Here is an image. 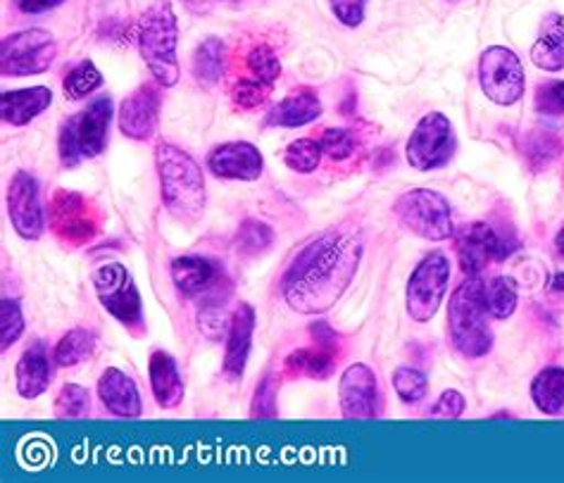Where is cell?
I'll return each mask as SVG.
<instances>
[{
  "label": "cell",
  "instance_id": "ac0fdd59",
  "mask_svg": "<svg viewBox=\"0 0 564 483\" xmlns=\"http://www.w3.org/2000/svg\"><path fill=\"white\" fill-rule=\"evenodd\" d=\"M313 336L317 339V348H301L293 350L286 358V372L293 376H310V378H326L332 374L338 350H336V336L329 331V327L313 325Z\"/></svg>",
  "mask_w": 564,
  "mask_h": 483
},
{
  "label": "cell",
  "instance_id": "836d02e7",
  "mask_svg": "<svg viewBox=\"0 0 564 483\" xmlns=\"http://www.w3.org/2000/svg\"><path fill=\"white\" fill-rule=\"evenodd\" d=\"M91 395L79 384H65L55 395L53 413L57 419H79L88 413Z\"/></svg>",
  "mask_w": 564,
  "mask_h": 483
},
{
  "label": "cell",
  "instance_id": "ee69618b",
  "mask_svg": "<svg viewBox=\"0 0 564 483\" xmlns=\"http://www.w3.org/2000/svg\"><path fill=\"white\" fill-rule=\"evenodd\" d=\"M465 395L457 393V391H443L441 398L436 400L434 409H432V417L436 419H457L459 415L465 413Z\"/></svg>",
  "mask_w": 564,
  "mask_h": 483
},
{
  "label": "cell",
  "instance_id": "603a6c76",
  "mask_svg": "<svg viewBox=\"0 0 564 483\" xmlns=\"http://www.w3.org/2000/svg\"><path fill=\"white\" fill-rule=\"evenodd\" d=\"M14 382H18V393L26 400H34L48 391L51 360L46 355V348L36 343L24 350L18 370H14Z\"/></svg>",
  "mask_w": 564,
  "mask_h": 483
},
{
  "label": "cell",
  "instance_id": "1f68e13d",
  "mask_svg": "<svg viewBox=\"0 0 564 483\" xmlns=\"http://www.w3.org/2000/svg\"><path fill=\"white\" fill-rule=\"evenodd\" d=\"M231 315H227V296H210L207 300H203L200 312H198V325L200 331L207 336V339H219L225 329H229Z\"/></svg>",
  "mask_w": 564,
  "mask_h": 483
},
{
  "label": "cell",
  "instance_id": "277c9868",
  "mask_svg": "<svg viewBox=\"0 0 564 483\" xmlns=\"http://www.w3.org/2000/svg\"><path fill=\"white\" fill-rule=\"evenodd\" d=\"M176 39H180V26H176L172 6L167 0H155L141 14L137 43L153 79L165 89H172L182 77L180 61H176Z\"/></svg>",
  "mask_w": 564,
  "mask_h": 483
},
{
  "label": "cell",
  "instance_id": "7a4b0ae2",
  "mask_svg": "<svg viewBox=\"0 0 564 483\" xmlns=\"http://www.w3.org/2000/svg\"><path fill=\"white\" fill-rule=\"evenodd\" d=\"M155 165L165 208L184 224L200 219L205 210V179L196 160L172 143H160Z\"/></svg>",
  "mask_w": 564,
  "mask_h": 483
},
{
  "label": "cell",
  "instance_id": "f35d334b",
  "mask_svg": "<svg viewBox=\"0 0 564 483\" xmlns=\"http://www.w3.org/2000/svg\"><path fill=\"white\" fill-rule=\"evenodd\" d=\"M272 86L274 84H267V81H260V79H241V81L234 84L231 98L239 108L252 110V108H258L260 102H264L267 96L272 94Z\"/></svg>",
  "mask_w": 564,
  "mask_h": 483
},
{
  "label": "cell",
  "instance_id": "d4e9b609",
  "mask_svg": "<svg viewBox=\"0 0 564 483\" xmlns=\"http://www.w3.org/2000/svg\"><path fill=\"white\" fill-rule=\"evenodd\" d=\"M322 114V100L317 98L315 91L301 89L284 100H279L276 106L267 114V124L270 127H305L310 122H315Z\"/></svg>",
  "mask_w": 564,
  "mask_h": 483
},
{
  "label": "cell",
  "instance_id": "ba28073f",
  "mask_svg": "<svg viewBox=\"0 0 564 483\" xmlns=\"http://www.w3.org/2000/svg\"><path fill=\"white\" fill-rule=\"evenodd\" d=\"M57 55L55 39L46 29H24L0 43V69L6 77H32L51 69Z\"/></svg>",
  "mask_w": 564,
  "mask_h": 483
},
{
  "label": "cell",
  "instance_id": "52a82bcc",
  "mask_svg": "<svg viewBox=\"0 0 564 483\" xmlns=\"http://www.w3.org/2000/svg\"><path fill=\"white\" fill-rule=\"evenodd\" d=\"M94 286L100 305L122 325L133 331H143V303L133 284V276L120 262H106L94 274Z\"/></svg>",
  "mask_w": 564,
  "mask_h": 483
},
{
  "label": "cell",
  "instance_id": "7402d4cb",
  "mask_svg": "<svg viewBox=\"0 0 564 483\" xmlns=\"http://www.w3.org/2000/svg\"><path fill=\"white\" fill-rule=\"evenodd\" d=\"M148 376H151V391L160 407L172 409L184 400V378L174 358L165 350H155L148 360Z\"/></svg>",
  "mask_w": 564,
  "mask_h": 483
},
{
  "label": "cell",
  "instance_id": "f6af8a7d",
  "mask_svg": "<svg viewBox=\"0 0 564 483\" xmlns=\"http://www.w3.org/2000/svg\"><path fill=\"white\" fill-rule=\"evenodd\" d=\"M336 20L346 26H360L365 22L367 0H329Z\"/></svg>",
  "mask_w": 564,
  "mask_h": 483
},
{
  "label": "cell",
  "instance_id": "7bdbcfd3",
  "mask_svg": "<svg viewBox=\"0 0 564 483\" xmlns=\"http://www.w3.org/2000/svg\"><path fill=\"white\" fill-rule=\"evenodd\" d=\"M560 153V143L553 139V134H545V131H536V134L531 136V149L527 151L529 160H541L539 167L551 165L553 160Z\"/></svg>",
  "mask_w": 564,
  "mask_h": 483
},
{
  "label": "cell",
  "instance_id": "30bf717a",
  "mask_svg": "<svg viewBox=\"0 0 564 483\" xmlns=\"http://www.w3.org/2000/svg\"><path fill=\"white\" fill-rule=\"evenodd\" d=\"M408 163L420 172L448 165L455 155V129L443 112H429L414 127L408 141Z\"/></svg>",
  "mask_w": 564,
  "mask_h": 483
},
{
  "label": "cell",
  "instance_id": "b9f144b4",
  "mask_svg": "<svg viewBox=\"0 0 564 483\" xmlns=\"http://www.w3.org/2000/svg\"><path fill=\"white\" fill-rule=\"evenodd\" d=\"M274 400H276V384L272 382V376H267L264 382L258 386L256 398H252V417H256V419L258 417L260 419L274 417L276 415Z\"/></svg>",
  "mask_w": 564,
  "mask_h": 483
},
{
  "label": "cell",
  "instance_id": "d590c367",
  "mask_svg": "<svg viewBox=\"0 0 564 483\" xmlns=\"http://www.w3.org/2000/svg\"><path fill=\"white\" fill-rule=\"evenodd\" d=\"M393 388L398 398L408 405H417L426 398L429 393V378L414 367H398L393 372Z\"/></svg>",
  "mask_w": 564,
  "mask_h": 483
},
{
  "label": "cell",
  "instance_id": "bcb514c9",
  "mask_svg": "<svg viewBox=\"0 0 564 483\" xmlns=\"http://www.w3.org/2000/svg\"><path fill=\"white\" fill-rule=\"evenodd\" d=\"M12 3L24 14H41V12L55 10L57 6H63L65 0H12Z\"/></svg>",
  "mask_w": 564,
  "mask_h": 483
},
{
  "label": "cell",
  "instance_id": "6da1fadb",
  "mask_svg": "<svg viewBox=\"0 0 564 483\" xmlns=\"http://www.w3.org/2000/svg\"><path fill=\"white\" fill-rule=\"evenodd\" d=\"M362 239L352 229L326 231L293 260L284 298L301 315H322L340 300L360 267Z\"/></svg>",
  "mask_w": 564,
  "mask_h": 483
},
{
  "label": "cell",
  "instance_id": "681fc988",
  "mask_svg": "<svg viewBox=\"0 0 564 483\" xmlns=\"http://www.w3.org/2000/svg\"><path fill=\"white\" fill-rule=\"evenodd\" d=\"M553 288L564 293V274H557V276H555V279H553Z\"/></svg>",
  "mask_w": 564,
  "mask_h": 483
},
{
  "label": "cell",
  "instance_id": "e0dca14e",
  "mask_svg": "<svg viewBox=\"0 0 564 483\" xmlns=\"http://www.w3.org/2000/svg\"><path fill=\"white\" fill-rule=\"evenodd\" d=\"M207 167L219 179L236 182H256L262 177V155L256 145L248 141L221 143L207 157Z\"/></svg>",
  "mask_w": 564,
  "mask_h": 483
},
{
  "label": "cell",
  "instance_id": "d6986e66",
  "mask_svg": "<svg viewBox=\"0 0 564 483\" xmlns=\"http://www.w3.org/2000/svg\"><path fill=\"white\" fill-rule=\"evenodd\" d=\"M227 353H225V374L231 378H241L248 364L252 333H256V310L250 303H241L231 312L227 329Z\"/></svg>",
  "mask_w": 564,
  "mask_h": 483
},
{
  "label": "cell",
  "instance_id": "4fadbf2b",
  "mask_svg": "<svg viewBox=\"0 0 564 483\" xmlns=\"http://www.w3.org/2000/svg\"><path fill=\"white\" fill-rule=\"evenodd\" d=\"M455 248L459 265H463L465 274L469 276H479V272H484L491 262L505 260L510 255L505 241L484 222H474L459 229L455 233Z\"/></svg>",
  "mask_w": 564,
  "mask_h": 483
},
{
  "label": "cell",
  "instance_id": "cb8c5ba5",
  "mask_svg": "<svg viewBox=\"0 0 564 483\" xmlns=\"http://www.w3.org/2000/svg\"><path fill=\"white\" fill-rule=\"evenodd\" d=\"M172 282L184 298H196L217 284V270L210 260L184 255L172 262Z\"/></svg>",
  "mask_w": 564,
  "mask_h": 483
},
{
  "label": "cell",
  "instance_id": "7dc6e473",
  "mask_svg": "<svg viewBox=\"0 0 564 483\" xmlns=\"http://www.w3.org/2000/svg\"><path fill=\"white\" fill-rule=\"evenodd\" d=\"M182 3H184L191 12H196V14H207V12H210V10L215 8L217 0H182Z\"/></svg>",
  "mask_w": 564,
  "mask_h": 483
},
{
  "label": "cell",
  "instance_id": "74e56055",
  "mask_svg": "<svg viewBox=\"0 0 564 483\" xmlns=\"http://www.w3.org/2000/svg\"><path fill=\"white\" fill-rule=\"evenodd\" d=\"M24 333V315H22V307L20 300L14 298H6L0 303V348L6 350L20 341V336Z\"/></svg>",
  "mask_w": 564,
  "mask_h": 483
},
{
  "label": "cell",
  "instance_id": "44dd1931",
  "mask_svg": "<svg viewBox=\"0 0 564 483\" xmlns=\"http://www.w3.org/2000/svg\"><path fill=\"white\" fill-rule=\"evenodd\" d=\"M53 102V91L46 86H32V89H18V91H6L0 96V114H3V122L12 127H24L41 112H46Z\"/></svg>",
  "mask_w": 564,
  "mask_h": 483
},
{
  "label": "cell",
  "instance_id": "7c38bea8",
  "mask_svg": "<svg viewBox=\"0 0 564 483\" xmlns=\"http://www.w3.org/2000/svg\"><path fill=\"white\" fill-rule=\"evenodd\" d=\"M51 231L65 245L79 248L98 237L100 219L82 194L61 188L51 200Z\"/></svg>",
  "mask_w": 564,
  "mask_h": 483
},
{
  "label": "cell",
  "instance_id": "3957f363",
  "mask_svg": "<svg viewBox=\"0 0 564 483\" xmlns=\"http://www.w3.org/2000/svg\"><path fill=\"white\" fill-rule=\"evenodd\" d=\"M488 315L491 312H488L486 303V282L479 276H469L467 282L455 288L448 307L451 339L459 355L477 360L494 348Z\"/></svg>",
  "mask_w": 564,
  "mask_h": 483
},
{
  "label": "cell",
  "instance_id": "d6a6232c",
  "mask_svg": "<svg viewBox=\"0 0 564 483\" xmlns=\"http://www.w3.org/2000/svg\"><path fill=\"white\" fill-rule=\"evenodd\" d=\"M322 155H324V149L322 143L315 141V139H299L293 141L286 153H284V163L299 174H310L315 172L322 163Z\"/></svg>",
  "mask_w": 564,
  "mask_h": 483
},
{
  "label": "cell",
  "instance_id": "f546056e",
  "mask_svg": "<svg viewBox=\"0 0 564 483\" xmlns=\"http://www.w3.org/2000/svg\"><path fill=\"white\" fill-rule=\"evenodd\" d=\"M517 284L510 276H496L486 284V303H488V312L496 319H508L517 310Z\"/></svg>",
  "mask_w": 564,
  "mask_h": 483
},
{
  "label": "cell",
  "instance_id": "9a60e30c",
  "mask_svg": "<svg viewBox=\"0 0 564 483\" xmlns=\"http://www.w3.org/2000/svg\"><path fill=\"white\" fill-rule=\"evenodd\" d=\"M377 374L358 362L340 374L338 382V403L344 419L367 421L377 417Z\"/></svg>",
  "mask_w": 564,
  "mask_h": 483
},
{
  "label": "cell",
  "instance_id": "5b68a950",
  "mask_svg": "<svg viewBox=\"0 0 564 483\" xmlns=\"http://www.w3.org/2000/svg\"><path fill=\"white\" fill-rule=\"evenodd\" d=\"M112 122V100L108 96L94 98L88 106L72 114L61 129V163L65 167H77L84 160L98 157L108 145Z\"/></svg>",
  "mask_w": 564,
  "mask_h": 483
},
{
  "label": "cell",
  "instance_id": "8fae6325",
  "mask_svg": "<svg viewBox=\"0 0 564 483\" xmlns=\"http://www.w3.org/2000/svg\"><path fill=\"white\" fill-rule=\"evenodd\" d=\"M479 84L496 106H514L524 96V67L519 55L505 46L486 48L479 61Z\"/></svg>",
  "mask_w": 564,
  "mask_h": 483
},
{
  "label": "cell",
  "instance_id": "2e32d148",
  "mask_svg": "<svg viewBox=\"0 0 564 483\" xmlns=\"http://www.w3.org/2000/svg\"><path fill=\"white\" fill-rule=\"evenodd\" d=\"M120 129L133 141H148L158 129L160 120V89L153 84H143L131 91L120 106Z\"/></svg>",
  "mask_w": 564,
  "mask_h": 483
},
{
  "label": "cell",
  "instance_id": "ab89813d",
  "mask_svg": "<svg viewBox=\"0 0 564 483\" xmlns=\"http://www.w3.org/2000/svg\"><path fill=\"white\" fill-rule=\"evenodd\" d=\"M319 143L332 160H346L355 151V136L348 129H326Z\"/></svg>",
  "mask_w": 564,
  "mask_h": 483
},
{
  "label": "cell",
  "instance_id": "60d3db41",
  "mask_svg": "<svg viewBox=\"0 0 564 483\" xmlns=\"http://www.w3.org/2000/svg\"><path fill=\"white\" fill-rule=\"evenodd\" d=\"M536 110L545 117H564V81L541 86L536 94Z\"/></svg>",
  "mask_w": 564,
  "mask_h": 483
},
{
  "label": "cell",
  "instance_id": "9c48e42d",
  "mask_svg": "<svg viewBox=\"0 0 564 483\" xmlns=\"http://www.w3.org/2000/svg\"><path fill=\"white\" fill-rule=\"evenodd\" d=\"M451 282V260L441 251L429 253L414 267L408 282V315L414 321H432L445 298Z\"/></svg>",
  "mask_w": 564,
  "mask_h": 483
},
{
  "label": "cell",
  "instance_id": "8992f818",
  "mask_svg": "<svg viewBox=\"0 0 564 483\" xmlns=\"http://www.w3.org/2000/svg\"><path fill=\"white\" fill-rule=\"evenodd\" d=\"M393 212L400 224L420 239L445 241L455 237L451 202L432 188H412L403 194L395 200Z\"/></svg>",
  "mask_w": 564,
  "mask_h": 483
},
{
  "label": "cell",
  "instance_id": "ffe728a7",
  "mask_svg": "<svg viewBox=\"0 0 564 483\" xmlns=\"http://www.w3.org/2000/svg\"><path fill=\"white\" fill-rule=\"evenodd\" d=\"M98 395H100V403L117 417H127V419L139 417L143 409L137 384H133L131 378L117 367H108L100 374Z\"/></svg>",
  "mask_w": 564,
  "mask_h": 483
},
{
  "label": "cell",
  "instance_id": "c3c4849f",
  "mask_svg": "<svg viewBox=\"0 0 564 483\" xmlns=\"http://www.w3.org/2000/svg\"><path fill=\"white\" fill-rule=\"evenodd\" d=\"M555 248H557L560 257H564V224H562V229L557 231V237H555Z\"/></svg>",
  "mask_w": 564,
  "mask_h": 483
},
{
  "label": "cell",
  "instance_id": "e575fe53",
  "mask_svg": "<svg viewBox=\"0 0 564 483\" xmlns=\"http://www.w3.org/2000/svg\"><path fill=\"white\" fill-rule=\"evenodd\" d=\"M234 243H236V248H239V253L258 255L274 243V231L264 222H258V219H246L239 233H236Z\"/></svg>",
  "mask_w": 564,
  "mask_h": 483
},
{
  "label": "cell",
  "instance_id": "f1b7e54d",
  "mask_svg": "<svg viewBox=\"0 0 564 483\" xmlns=\"http://www.w3.org/2000/svg\"><path fill=\"white\" fill-rule=\"evenodd\" d=\"M96 348V336L88 329H72L67 331L61 343L55 345L53 360L57 367H77L79 362H84L86 358H91Z\"/></svg>",
  "mask_w": 564,
  "mask_h": 483
},
{
  "label": "cell",
  "instance_id": "f907efd6",
  "mask_svg": "<svg viewBox=\"0 0 564 483\" xmlns=\"http://www.w3.org/2000/svg\"><path fill=\"white\" fill-rule=\"evenodd\" d=\"M227 3H241V0H227Z\"/></svg>",
  "mask_w": 564,
  "mask_h": 483
},
{
  "label": "cell",
  "instance_id": "8d00e7d4",
  "mask_svg": "<svg viewBox=\"0 0 564 483\" xmlns=\"http://www.w3.org/2000/svg\"><path fill=\"white\" fill-rule=\"evenodd\" d=\"M246 67L252 75V79H260L267 84H274L281 75L279 57L270 46H267V43H258V46L250 48V53L246 55Z\"/></svg>",
  "mask_w": 564,
  "mask_h": 483
},
{
  "label": "cell",
  "instance_id": "484cf974",
  "mask_svg": "<svg viewBox=\"0 0 564 483\" xmlns=\"http://www.w3.org/2000/svg\"><path fill=\"white\" fill-rule=\"evenodd\" d=\"M531 63L543 72L564 69V14L551 12L531 48Z\"/></svg>",
  "mask_w": 564,
  "mask_h": 483
},
{
  "label": "cell",
  "instance_id": "4dcf8cb0",
  "mask_svg": "<svg viewBox=\"0 0 564 483\" xmlns=\"http://www.w3.org/2000/svg\"><path fill=\"white\" fill-rule=\"evenodd\" d=\"M102 86V75L98 67L91 61H82L77 67L67 72V77L63 81L65 96L69 100H82L86 96H91Z\"/></svg>",
  "mask_w": 564,
  "mask_h": 483
},
{
  "label": "cell",
  "instance_id": "5bb4252c",
  "mask_svg": "<svg viewBox=\"0 0 564 483\" xmlns=\"http://www.w3.org/2000/svg\"><path fill=\"white\" fill-rule=\"evenodd\" d=\"M8 212L14 231L26 241L41 239L46 219H43L39 184L26 172H18L8 188Z\"/></svg>",
  "mask_w": 564,
  "mask_h": 483
},
{
  "label": "cell",
  "instance_id": "83f0119b",
  "mask_svg": "<svg viewBox=\"0 0 564 483\" xmlns=\"http://www.w3.org/2000/svg\"><path fill=\"white\" fill-rule=\"evenodd\" d=\"M221 72H225V43L217 36L205 39L193 57V75L200 86L210 89L221 79Z\"/></svg>",
  "mask_w": 564,
  "mask_h": 483
},
{
  "label": "cell",
  "instance_id": "4316f807",
  "mask_svg": "<svg viewBox=\"0 0 564 483\" xmlns=\"http://www.w3.org/2000/svg\"><path fill=\"white\" fill-rule=\"evenodd\" d=\"M531 400L543 415H560L564 407V370L545 367L533 376Z\"/></svg>",
  "mask_w": 564,
  "mask_h": 483
}]
</instances>
